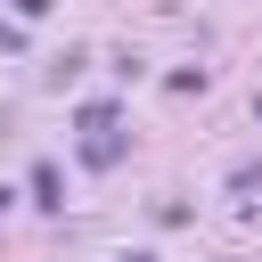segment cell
Returning a JSON list of instances; mask_svg holds the SVG:
<instances>
[{
  "label": "cell",
  "instance_id": "4",
  "mask_svg": "<svg viewBox=\"0 0 262 262\" xmlns=\"http://www.w3.org/2000/svg\"><path fill=\"white\" fill-rule=\"evenodd\" d=\"M123 262H156V254H123Z\"/></svg>",
  "mask_w": 262,
  "mask_h": 262
},
{
  "label": "cell",
  "instance_id": "3",
  "mask_svg": "<svg viewBox=\"0 0 262 262\" xmlns=\"http://www.w3.org/2000/svg\"><path fill=\"white\" fill-rule=\"evenodd\" d=\"M49 8H57V0H16V16H49Z\"/></svg>",
  "mask_w": 262,
  "mask_h": 262
},
{
  "label": "cell",
  "instance_id": "7",
  "mask_svg": "<svg viewBox=\"0 0 262 262\" xmlns=\"http://www.w3.org/2000/svg\"><path fill=\"white\" fill-rule=\"evenodd\" d=\"M0 123H8V115H0Z\"/></svg>",
  "mask_w": 262,
  "mask_h": 262
},
{
  "label": "cell",
  "instance_id": "6",
  "mask_svg": "<svg viewBox=\"0 0 262 262\" xmlns=\"http://www.w3.org/2000/svg\"><path fill=\"white\" fill-rule=\"evenodd\" d=\"M254 115H262V98H254Z\"/></svg>",
  "mask_w": 262,
  "mask_h": 262
},
{
  "label": "cell",
  "instance_id": "5",
  "mask_svg": "<svg viewBox=\"0 0 262 262\" xmlns=\"http://www.w3.org/2000/svg\"><path fill=\"white\" fill-rule=\"evenodd\" d=\"M0 213H8V188H0Z\"/></svg>",
  "mask_w": 262,
  "mask_h": 262
},
{
  "label": "cell",
  "instance_id": "2",
  "mask_svg": "<svg viewBox=\"0 0 262 262\" xmlns=\"http://www.w3.org/2000/svg\"><path fill=\"white\" fill-rule=\"evenodd\" d=\"M33 205H49V213H57V205H66V172H57V164H49V156H41V164H33Z\"/></svg>",
  "mask_w": 262,
  "mask_h": 262
},
{
  "label": "cell",
  "instance_id": "1",
  "mask_svg": "<svg viewBox=\"0 0 262 262\" xmlns=\"http://www.w3.org/2000/svg\"><path fill=\"white\" fill-rule=\"evenodd\" d=\"M82 164H90V172H115V164H123V131H115V123L90 131V139H82Z\"/></svg>",
  "mask_w": 262,
  "mask_h": 262
}]
</instances>
